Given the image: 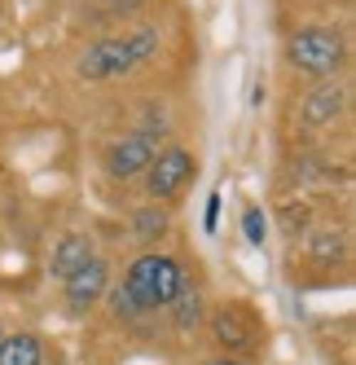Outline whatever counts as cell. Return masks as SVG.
<instances>
[{
	"instance_id": "cell-4",
	"label": "cell",
	"mask_w": 356,
	"mask_h": 365,
	"mask_svg": "<svg viewBox=\"0 0 356 365\" xmlns=\"http://www.w3.org/2000/svg\"><path fill=\"white\" fill-rule=\"evenodd\" d=\"M194 176V159L185 150H163L159 159H150V194L155 198H172L176 190Z\"/></svg>"
},
{
	"instance_id": "cell-10",
	"label": "cell",
	"mask_w": 356,
	"mask_h": 365,
	"mask_svg": "<svg viewBox=\"0 0 356 365\" xmlns=\"http://www.w3.org/2000/svg\"><path fill=\"white\" fill-rule=\"evenodd\" d=\"M339 110H343V93L339 88H317L308 97V106H303V119L308 123H330Z\"/></svg>"
},
{
	"instance_id": "cell-15",
	"label": "cell",
	"mask_w": 356,
	"mask_h": 365,
	"mask_svg": "<svg viewBox=\"0 0 356 365\" xmlns=\"http://www.w3.org/2000/svg\"><path fill=\"white\" fill-rule=\"evenodd\" d=\"M216 365H238V361H216Z\"/></svg>"
},
{
	"instance_id": "cell-7",
	"label": "cell",
	"mask_w": 356,
	"mask_h": 365,
	"mask_svg": "<svg viewBox=\"0 0 356 365\" xmlns=\"http://www.w3.org/2000/svg\"><path fill=\"white\" fill-rule=\"evenodd\" d=\"M216 330L229 348H242L251 352V344H256V322H251V312L246 308H224L220 317H216Z\"/></svg>"
},
{
	"instance_id": "cell-3",
	"label": "cell",
	"mask_w": 356,
	"mask_h": 365,
	"mask_svg": "<svg viewBox=\"0 0 356 365\" xmlns=\"http://www.w3.org/2000/svg\"><path fill=\"white\" fill-rule=\"evenodd\" d=\"M290 62L299 71H308V75H335L339 62H343V40H339V31H325V27L299 31L290 40Z\"/></svg>"
},
{
	"instance_id": "cell-1",
	"label": "cell",
	"mask_w": 356,
	"mask_h": 365,
	"mask_svg": "<svg viewBox=\"0 0 356 365\" xmlns=\"http://www.w3.org/2000/svg\"><path fill=\"white\" fill-rule=\"evenodd\" d=\"M181 291H189V286H185V269L176 264L172 255H141V259H132L128 277H123V291L115 295V308L119 312L163 308Z\"/></svg>"
},
{
	"instance_id": "cell-12",
	"label": "cell",
	"mask_w": 356,
	"mask_h": 365,
	"mask_svg": "<svg viewBox=\"0 0 356 365\" xmlns=\"http://www.w3.org/2000/svg\"><path fill=\"white\" fill-rule=\"evenodd\" d=\"M242 229H246V242H256V247H264V216H260V212H246Z\"/></svg>"
},
{
	"instance_id": "cell-9",
	"label": "cell",
	"mask_w": 356,
	"mask_h": 365,
	"mask_svg": "<svg viewBox=\"0 0 356 365\" xmlns=\"http://www.w3.org/2000/svg\"><path fill=\"white\" fill-rule=\"evenodd\" d=\"M44 348L36 334H14V339H0V365H40Z\"/></svg>"
},
{
	"instance_id": "cell-5",
	"label": "cell",
	"mask_w": 356,
	"mask_h": 365,
	"mask_svg": "<svg viewBox=\"0 0 356 365\" xmlns=\"http://www.w3.org/2000/svg\"><path fill=\"white\" fill-rule=\"evenodd\" d=\"M106 286H110V269L93 255L84 269H75V273L66 277V299H70V308H88L93 299L106 295Z\"/></svg>"
},
{
	"instance_id": "cell-2",
	"label": "cell",
	"mask_w": 356,
	"mask_h": 365,
	"mask_svg": "<svg viewBox=\"0 0 356 365\" xmlns=\"http://www.w3.org/2000/svg\"><path fill=\"white\" fill-rule=\"evenodd\" d=\"M159 48V31H137L128 40H101L93 44L84 62H80V75L84 80H106V75H123V71H132L137 62H145L150 53Z\"/></svg>"
},
{
	"instance_id": "cell-14",
	"label": "cell",
	"mask_w": 356,
	"mask_h": 365,
	"mask_svg": "<svg viewBox=\"0 0 356 365\" xmlns=\"http://www.w3.org/2000/svg\"><path fill=\"white\" fill-rule=\"evenodd\" d=\"M137 229H141V233H163V212H145V216L137 220Z\"/></svg>"
},
{
	"instance_id": "cell-6",
	"label": "cell",
	"mask_w": 356,
	"mask_h": 365,
	"mask_svg": "<svg viewBox=\"0 0 356 365\" xmlns=\"http://www.w3.org/2000/svg\"><path fill=\"white\" fill-rule=\"evenodd\" d=\"M150 159H155V141H150V133H137V137H123L115 150H110V176L128 180L137 172L150 168Z\"/></svg>"
},
{
	"instance_id": "cell-11",
	"label": "cell",
	"mask_w": 356,
	"mask_h": 365,
	"mask_svg": "<svg viewBox=\"0 0 356 365\" xmlns=\"http://www.w3.org/2000/svg\"><path fill=\"white\" fill-rule=\"evenodd\" d=\"M172 304H176V326H194V322L202 317V312H198L202 304H198V295H189V291H181Z\"/></svg>"
},
{
	"instance_id": "cell-8",
	"label": "cell",
	"mask_w": 356,
	"mask_h": 365,
	"mask_svg": "<svg viewBox=\"0 0 356 365\" xmlns=\"http://www.w3.org/2000/svg\"><path fill=\"white\" fill-rule=\"evenodd\" d=\"M88 259H93V242L84 238V233H66V238L58 242V251H53V273L70 277L75 269H84Z\"/></svg>"
},
{
	"instance_id": "cell-13",
	"label": "cell",
	"mask_w": 356,
	"mask_h": 365,
	"mask_svg": "<svg viewBox=\"0 0 356 365\" xmlns=\"http://www.w3.org/2000/svg\"><path fill=\"white\" fill-rule=\"evenodd\" d=\"M202 225H207V233H216V225H220V194L207 198V216H202Z\"/></svg>"
}]
</instances>
